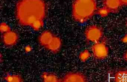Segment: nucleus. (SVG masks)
<instances>
[{
  "label": "nucleus",
  "mask_w": 127,
  "mask_h": 82,
  "mask_svg": "<svg viewBox=\"0 0 127 82\" xmlns=\"http://www.w3.org/2000/svg\"><path fill=\"white\" fill-rule=\"evenodd\" d=\"M45 5L40 1H23L18 4L17 17L21 24L32 27L43 22L45 15Z\"/></svg>",
  "instance_id": "nucleus-1"
},
{
  "label": "nucleus",
  "mask_w": 127,
  "mask_h": 82,
  "mask_svg": "<svg viewBox=\"0 0 127 82\" xmlns=\"http://www.w3.org/2000/svg\"><path fill=\"white\" fill-rule=\"evenodd\" d=\"M97 10V4L94 0H76L73 4V17L76 21L84 23L91 18Z\"/></svg>",
  "instance_id": "nucleus-2"
},
{
  "label": "nucleus",
  "mask_w": 127,
  "mask_h": 82,
  "mask_svg": "<svg viewBox=\"0 0 127 82\" xmlns=\"http://www.w3.org/2000/svg\"><path fill=\"white\" fill-rule=\"evenodd\" d=\"M85 37L88 41L94 43L99 42L103 36L102 29L96 25L88 27L85 32Z\"/></svg>",
  "instance_id": "nucleus-3"
},
{
  "label": "nucleus",
  "mask_w": 127,
  "mask_h": 82,
  "mask_svg": "<svg viewBox=\"0 0 127 82\" xmlns=\"http://www.w3.org/2000/svg\"><path fill=\"white\" fill-rule=\"evenodd\" d=\"M92 50L94 57L98 59H103L108 55V47L103 42L95 43L92 46Z\"/></svg>",
  "instance_id": "nucleus-4"
},
{
  "label": "nucleus",
  "mask_w": 127,
  "mask_h": 82,
  "mask_svg": "<svg viewBox=\"0 0 127 82\" xmlns=\"http://www.w3.org/2000/svg\"><path fill=\"white\" fill-rule=\"evenodd\" d=\"M62 44L61 40L60 38L52 33L44 48L50 52L56 53L60 51Z\"/></svg>",
  "instance_id": "nucleus-5"
},
{
  "label": "nucleus",
  "mask_w": 127,
  "mask_h": 82,
  "mask_svg": "<svg viewBox=\"0 0 127 82\" xmlns=\"http://www.w3.org/2000/svg\"><path fill=\"white\" fill-rule=\"evenodd\" d=\"M2 38L3 43L7 47H12L18 41V35L15 32L11 30L3 34Z\"/></svg>",
  "instance_id": "nucleus-6"
},
{
  "label": "nucleus",
  "mask_w": 127,
  "mask_h": 82,
  "mask_svg": "<svg viewBox=\"0 0 127 82\" xmlns=\"http://www.w3.org/2000/svg\"><path fill=\"white\" fill-rule=\"evenodd\" d=\"M104 6L111 13L116 12L122 5L120 0H105L103 1Z\"/></svg>",
  "instance_id": "nucleus-7"
},
{
  "label": "nucleus",
  "mask_w": 127,
  "mask_h": 82,
  "mask_svg": "<svg viewBox=\"0 0 127 82\" xmlns=\"http://www.w3.org/2000/svg\"><path fill=\"white\" fill-rule=\"evenodd\" d=\"M64 80L65 82H86L83 75L76 72L67 74L64 77Z\"/></svg>",
  "instance_id": "nucleus-8"
},
{
  "label": "nucleus",
  "mask_w": 127,
  "mask_h": 82,
  "mask_svg": "<svg viewBox=\"0 0 127 82\" xmlns=\"http://www.w3.org/2000/svg\"><path fill=\"white\" fill-rule=\"evenodd\" d=\"M115 82H127V70L117 72L115 75Z\"/></svg>",
  "instance_id": "nucleus-9"
},
{
  "label": "nucleus",
  "mask_w": 127,
  "mask_h": 82,
  "mask_svg": "<svg viewBox=\"0 0 127 82\" xmlns=\"http://www.w3.org/2000/svg\"><path fill=\"white\" fill-rule=\"evenodd\" d=\"M43 82H59L57 77L53 74L44 73L42 75Z\"/></svg>",
  "instance_id": "nucleus-10"
},
{
  "label": "nucleus",
  "mask_w": 127,
  "mask_h": 82,
  "mask_svg": "<svg viewBox=\"0 0 127 82\" xmlns=\"http://www.w3.org/2000/svg\"><path fill=\"white\" fill-rule=\"evenodd\" d=\"M5 80L6 82H23L21 77L17 74L7 75Z\"/></svg>",
  "instance_id": "nucleus-11"
},
{
  "label": "nucleus",
  "mask_w": 127,
  "mask_h": 82,
  "mask_svg": "<svg viewBox=\"0 0 127 82\" xmlns=\"http://www.w3.org/2000/svg\"><path fill=\"white\" fill-rule=\"evenodd\" d=\"M96 13L101 17H105L108 16V15L111 12L107 8L104 6L102 8H100L97 9Z\"/></svg>",
  "instance_id": "nucleus-12"
},
{
  "label": "nucleus",
  "mask_w": 127,
  "mask_h": 82,
  "mask_svg": "<svg viewBox=\"0 0 127 82\" xmlns=\"http://www.w3.org/2000/svg\"><path fill=\"white\" fill-rule=\"evenodd\" d=\"M90 53L87 50H84L81 52L79 55V57L81 61L85 62L89 59L90 57Z\"/></svg>",
  "instance_id": "nucleus-13"
},
{
  "label": "nucleus",
  "mask_w": 127,
  "mask_h": 82,
  "mask_svg": "<svg viewBox=\"0 0 127 82\" xmlns=\"http://www.w3.org/2000/svg\"><path fill=\"white\" fill-rule=\"evenodd\" d=\"M0 29L1 32L3 33V34L11 30L9 26L5 23H3L2 24H1L0 26Z\"/></svg>",
  "instance_id": "nucleus-14"
},
{
  "label": "nucleus",
  "mask_w": 127,
  "mask_h": 82,
  "mask_svg": "<svg viewBox=\"0 0 127 82\" xmlns=\"http://www.w3.org/2000/svg\"><path fill=\"white\" fill-rule=\"evenodd\" d=\"M32 48L30 45H27L25 47V50L27 53H29L31 52L32 50Z\"/></svg>",
  "instance_id": "nucleus-15"
},
{
  "label": "nucleus",
  "mask_w": 127,
  "mask_h": 82,
  "mask_svg": "<svg viewBox=\"0 0 127 82\" xmlns=\"http://www.w3.org/2000/svg\"><path fill=\"white\" fill-rule=\"evenodd\" d=\"M122 41L123 43H125V44H127V34L125 35L122 38V39L121 40Z\"/></svg>",
  "instance_id": "nucleus-16"
},
{
  "label": "nucleus",
  "mask_w": 127,
  "mask_h": 82,
  "mask_svg": "<svg viewBox=\"0 0 127 82\" xmlns=\"http://www.w3.org/2000/svg\"><path fill=\"white\" fill-rule=\"evenodd\" d=\"M122 5H127V0H120Z\"/></svg>",
  "instance_id": "nucleus-17"
},
{
  "label": "nucleus",
  "mask_w": 127,
  "mask_h": 82,
  "mask_svg": "<svg viewBox=\"0 0 127 82\" xmlns=\"http://www.w3.org/2000/svg\"><path fill=\"white\" fill-rule=\"evenodd\" d=\"M123 58L125 61H126L127 62V50L124 53L123 55Z\"/></svg>",
  "instance_id": "nucleus-18"
},
{
  "label": "nucleus",
  "mask_w": 127,
  "mask_h": 82,
  "mask_svg": "<svg viewBox=\"0 0 127 82\" xmlns=\"http://www.w3.org/2000/svg\"><path fill=\"white\" fill-rule=\"evenodd\" d=\"M59 82H65L63 80V81H59Z\"/></svg>",
  "instance_id": "nucleus-19"
},
{
  "label": "nucleus",
  "mask_w": 127,
  "mask_h": 82,
  "mask_svg": "<svg viewBox=\"0 0 127 82\" xmlns=\"http://www.w3.org/2000/svg\"></svg>",
  "instance_id": "nucleus-20"
}]
</instances>
